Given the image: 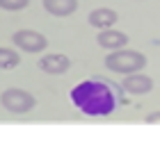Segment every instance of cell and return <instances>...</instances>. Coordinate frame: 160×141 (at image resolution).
Wrapping results in <instances>:
<instances>
[{
    "label": "cell",
    "instance_id": "10",
    "mask_svg": "<svg viewBox=\"0 0 160 141\" xmlns=\"http://www.w3.org/2000/svg\"><path fill=\"white\" fill-rule=\"evenodd\" d=\"M18 64H21V55L14 48H0V68L2 71L16 68Z\"/></svg>",
    "mask_w": 160,
    "mask_h": 141
},
{
    "label": "cell",
    "instance_id": "11",
    "mask_svg": "<svg viewBox=\"0 0 160 141\" xmlns=\"http://www.w3.org/2000/svg\"><path fill=\"white\" fill-rule=\"evenodd\" d=\"M30 5V0H0V9L5 12H21Z\"/></svg>",
    "mask_w": 160,
    "mask_h": 141
},
{
    "label": "cell",
    "instance_id": "6",
    "mask_svg": "<svg viewBox=\"0 0 160 141\" xmlns=\"http://www.w3.org/2000/svg\"><path fill=\"white\" fill-rule=\"evenodd\" d=\"M121 89L123 91H128V93H133V96H144V93H149L151 89H153V80H151L149 75H144V73H128L126 78H123V82H121Z\"/></svg>",
    "mask_w": 160,
    "mask_h": 141
},
{
    "label": "cell",
    "instance_id": "4",
    "mask_svg": "<svg viewBox=\"0 0 160 141\" xmlns=\"http://www.w3.org/2000/svg\"><path fill=\"white\" fill-rule=\"evenodd\" d=\"M12 41L18 50H25V53H41L48 48L46 36L37 30H18V32H14Z\"/></svg>",
    "mask_w": 160,
    "mask_h": 141
},
{
    "label": "cell",
    "instance_id": "1",
    "mask_svg": "<svg viewBox=\"0 0 160 141\" xmlns=\"http://www.w3.org/2000/svg\"><path fill=\"white\" fill-rule=\"evenodd\" d=\"M71 102L87 116H108L114 112V96L110 87L98 80H85L71 89Z\"/></svg>",
    "mask_w": 160,
    "mask_h": 141
},
{
    "label": "cell",
    "instance_id": "3",
    "mask_svg": "<svg viewBox=\"0 0 160 141\" xmlns=\"http://www.w3.org/2000/svg\"><path fill=\"white\" fill-rule=\"evenodd\" d=\"M0 102L12 114H28L37 107V98L30 91H25V89H7L0 96Z\"/></svg>",
    "mask_w": 160,
    "mask_h": 141
},
{
    "label": "cell",
    "instance_id": "5",
    "mask_svg": "<svg viewBox=\"0 0 160 141\" xmlns=\"http://www.w3.org/2000/svg\"><path fill=\"white\" fill-rule=\"evenodd\" d=\"M39 68L43 73H48V75H64L71 68V59L62 53H50L39 59Z\"/></svg>",
    "mask_w": 160,
    "mask_h": 141
},
{
    "label": "cell",
    "instance_id": "8",
    "mask_svg": "<svg viewBox=\"0 0 160 141\" xmlns=\"http://www.w3.org/2000/svg\"><path fill=\"white\" fill-rule=\"evenodd\" d=\"M87 21H89V25H94V27L105 30V27H112L117 23L119 16H117L114 9H110V7H98V9H94L89 16H87Z\"/></svg>",
    "mask_w": 160,
    "mask_h": 141
},
{
    "label": "cell",
    "instance_id": "2",
    "mask_svg": "<svg viewBox=\"0 0 160 141\" xmlns=\"http://www.w3.org/2000/svg\"><path fill=\"white\" fill-rule=\"evenodd\" d=\"M149 64V59L137 50H126V48H117L105 57V68L119 75H128V73H137Z\"/></svg>",
    "mask_w": 160,
    "mask_h": 141
},
{
    "label": "cell",
    "instance_id": "12",
    "mask_svg": "<svg viewBox=\"0 0 160 141\" xmlns=\"http://www.w3.org/2000/svg\"><path fill=\"white\" fill-rule=\"evenodd\" d=\"M144 123H147V125H160V112H151V114H147Z\"/></svg>",
    "mask_w": 160,
    "mask_h": 141
},
{
    "label": "cell",
    "instance_id": "9",
    "mask_svg": "<svg viewBox=\"0 0 160 141\" xmlns=\"http://www.w3.org/2000/svg\"><path fill=\"white\" fill-rule=\"evenodd\" d=\"M43 9L50 16L64 18V16H71L78 9V0H43Z\"/></svg>",
    "mask_w": 160,
    "mask_h": 141
},
{
    "label": "cell",
    "instance_id": "7",
    "mask_svg": "<svg viewBox=\"0 0 160 141\" xmlns=\"http://www.w3.org/2000/svg\"><path fill=\"white\" fill-rule=\"evenodd\" d=\"M96 41H98L101 48L117 50V48H123L128 43V34L119 32V30H112V27H105V30H101V32H98Z\"/></svg>",
    "mask_w": 160,
    "mask_h": 141
}]
</instances>
